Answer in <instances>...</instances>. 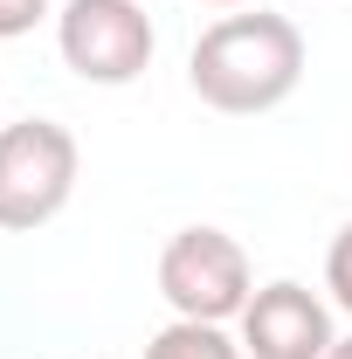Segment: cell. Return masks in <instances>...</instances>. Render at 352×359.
Segmentation results:
<instances>
[{
    "instance_id": "cell-1",
    "label": "cell",
    "mask_w": 352,
    "mask_h": 359,
    "mask_svg": "<svg viewBox=\"0 0 352 359\" xmlns=\"http://www.w3.org/2000/svg\"><path fill=\"white\" fill-rule=\"evenodd\" d=\"M187 83L208 111H228V118L276 111L304 83V35H297L290 14H269V7L221 14L187 55Z\"/></svg>"
},
{
    "instance_id": "cell-2",
    "label": "cell",
    "mask_w": 352,
    "mask_h": 359,
    "mask_svg": "<svg viewBox=\"0 0 352 359\" xmlns=\"http://www.w3.org/2000/svg\"><path fill=\"white\" fill-rule=\"evenodd\" d=\"M76 138L55 118H21L0 132V228L7 235H28V228L55 222L76 194Z\"/></svg>"
},
{
    "instance_id": "cell-3",
    "label": "cell",
    "mask_w": 352,
    "mask_h": 359,
    "mask_svg": "<svg viewBox=\"0 0 352 359\" xmlns=\"http://www.w3.org/2000/svg\"><path fill=\"white\" fill-rule=\"evenodd\" d=\"M159 290H166L173 318H201V325H228L256 297L249 256L228 228H180L159 256Z\"/></svg>"
},
{
    "instance_id": "cell-4",
    "label": "cell",
    "mask_w": 352,
    "mask_h": 359,
    "mask_svg": "<svg viewBox=\"0 0 352 359\" xmlns=\"http://www.w3.org/2000/svg\"><path fill=\"white\" fill-rule=\"evenodd\" d=\"M55 48H62V62L83 76V83H138L145 76V62H152V21H145V7L138 0H69L62 14H55Z\"/></svg>"
},
{
    "instance_id": "cell-5",
    "label": "cell",
    "mask_w": 352,
    "mask_h": 359,
    "mask_svg": "<svg viewBox=\"0 0 352 359\" xmlns=\"http://www.w3.org/2000/svg\"><path fill=\"white\" fill-rule=\"evenodd\" d=\"M332 346H339L332 304L304 283H290V276L263 283L242 311V353L249 359H325Z\"/></svg>"
},
{
    "instance_id": "cell-6",
    "label": "cell",
    "mask_w": 352,
    "mask_h": 359,
    "mask_svg": "<svg viewBox=\"0 0 352 359\" xmlns=\"http://www.w3.org/2000/svg\"><path fill=\"white\" fill-rule=\"evenodd\" d=\"M145 359H242V346L221 332V325H201V318H173L152 346H145Z\"/></svg>"
},
{
    "instance_id": "cell-7",
    "label": "cell",
    "mask_w": 352,
    "mask_h": 359,
    "mask_svg": "<svg viewBox=\"0 0 352 359\" xmlns=\"http://www.w3.org/2000/svg\"><path fill=\"white\" fill-rule=\"evenodd\" d=\"M325 290H332V304L352 311V222L332 235V249H325Z\"/></svg>"
},
{
    "instance_id": "cell-8",
    "label": "cell",
    "mask_w": 352,
    "mask_h": 359,
    "mask_svg": "<svg viewBox=\"0 0 352 359\" xmlns=\"http://www.w3.org/2000/svg\"><path fill=\"white\" fill-rule=\"evenodd\" d=\"M42 14H48V0H0V42L28 35V28H35Z\"/></svg>"
},
{
    "instance_id": "cell-9",
    "label": "cell",
    "mask_w": 352,
    "mask_h": 359,
    "mask_svg": "<svg viewBox=\"0 0 352 359\" xmlns=\"http://www.w3.org/2000/svg\"><path fill=\"white\" fill-rule=\"evenodd\" d=\"M325 359H352V339H339V346H332V353H325Z\"/></svg>"
},
{
    "instance_id": "cell-10",
    "label": "cell",
    "mask_w": 352,
    "mask_h": 359,
    "mask_svg": "<svg viewBox=\"0 0 352 359\" xmlns=\"http://www.w3.org/2000/svg\"><path fill=\"white\" fill-rule=\"evenodd\" d=\"M201 7H242V0H201Z\"/></svg>"
}]
</instances>
